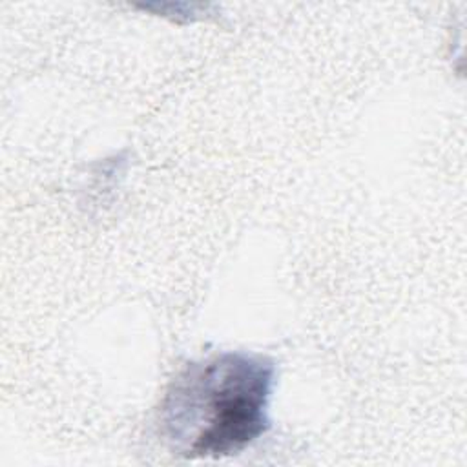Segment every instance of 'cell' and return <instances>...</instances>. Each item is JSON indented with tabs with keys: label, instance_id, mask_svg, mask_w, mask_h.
I'll return each mask as SVG.
<instances>
[{
	"label": "cell",
	"instance_id": "obj_1",
	"mask_svg": "<svg viewBox=\"0 0 467 467\" xmlns=\"http://www.w3.org/2000/svg\"><path fill=\"white\" fill-rule=\"evenodd\" d=\"M275 365L252 352H219L190 363L159 409L161 436L186 460L243 452L268 429Z\"/></svg>",
	"mask_w": 467,
	"mask_h": 467
}]
</instances>
